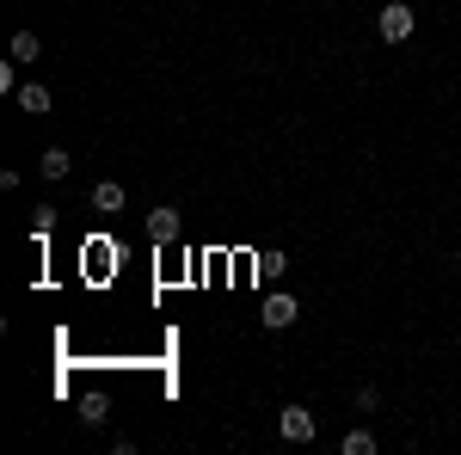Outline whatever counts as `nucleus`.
I'll return each mask as SVG.
<instances>
[{"label": "nucleus", "mask_w": 461, "mask_h": 455, "mask_svg": "<svg viewBox=\"0 0 461 455\" xmlns=\"http://www.w3.org/2000/svg\"><path fill=\"white\" fill-rule=\"evenodd\" d=\"M412 25H419V19H412V6H406V0H388V6H382V19H375L382 43H406V37H412Z\"/></svg>", "instance_id": "nucleus-1"}, {"label": "nucleus", "mask_w": 461, "mask_h": 455, "mask_svg": "<svg viewBox=\"0 0 461 455\" xmlns=\"http://www.w3.org/2000/svg\"><path fill=\"white\" fill-rule=\"evenodd\" d=\"M277 431H284V443H314V413H308V406H284V413H277Z\"/></svg>", "instance_id": "nucleus-2"}, {"label": "nucleus", "mask_w": 461, "mask_h": 455, "mask_svg": "<svg viewBox=\"0 0 461 455\" xmlns=\"http://www.w3.org/2000/svg\"><path fill=\"white\" fill-rule=\"evenodd\" d=\"M265 326H271V332H284V326H295V320H302V308H295V296H271V302H265Z\"/></svg>", "instance_id": "nucleus-3"}, {"label": "nucleus", "mask_w": 461, "mask_h": 455, "mask_svg": "<svg viewBox=\"0 0 461 455\" xmlns=\"http://www.w3.org/2000/svg\"><path fill=\"white\" fill-rule=\"evenodd\" d=\"M93 210H99V215L123 210V185H117V178H99V185H93Z\"/></svg>", "instance_id": "nucleus-4"}, {"label": "nucleus", "mask_w": 461, "mask_h": 455, "mask_svg": "<svg viewBox=\"0 0 461 455\" xmlns=\"http://www.w3.org/2000/svg\"><path fill=\"white\" fill-rule=\"evenodd\" d=\"M37 173H43V178H68V173H74L68 148H43V160H37Z\"/></svg>", "instance_id": "nucleus-5"}, {"label": "nucleus", "mask_w": 461, "mask_h": 455, "mask_svg": "<svg viewBox=\"0 0 461 455\" xmlns=\"http://www.w3.org/2000/svg\"><path fill=\"white\" fill-rule=\"evenodd\" d=\"M148 234H154V241H178V210H167V204H160V210L148 215Z\"/></svg>", "instance_id": "nucleus-6"}, {"label": "nucleus", "mask_w": 461, "mask_h": 455, "mask_svg": "<svg viewBox=\"0 0 461 455\" xmlns=\"http://www.w3.org/2000/svg\"><path fill=\"white\" fill-rule=\"evenodd\" d=\"M345 455H375L382 443H375V431H345V443H339Z\"/></svg>", "instance_id": "nucleus-7"}, {"label": "nucleus", "mask_w": 461, "mask_h": 455, "mask_svg": "<svg viewBox=\"0 0 461 455\" xmlns=\"http://www.w3.org/2000/svg\"><path fill=\"white\" fill-rule=\"evenodd\" d=\"M19 105L32 111V117H43V111H50V86H37V80H32V86H19Z\"/></svg>", "instance_id": "nucleus-8"}, {"label": "nucleus", "mask_w": 461, "mask_h": 455, "mask_svg": "<svg viewBox=\"0 0 461 455\" xmlns=\"http://www.w3.org/2000/svg\"><path fill=\"white\" fill-rule=\"evenodd\" d=\"M37 50H43V43H37V32H19V37H13V62H37Z\"/></svg>", "instance_id": "nucleus-9"}, {"label": "nucleus", "mask_w": 461, "mask_h": 455, "mask_svg": "<svg viewBox=\"0 0 461 455\" xmlns=\"http://www.w3.org/2000/svg\"><path fill=\"white\" fill-rule=\"evenodd\" d=\"M375 406H382V394H375V387L363 382V387H357V413H375Z\"/></svg>", "instance_id": "nucleus-10"}]
</instances>
